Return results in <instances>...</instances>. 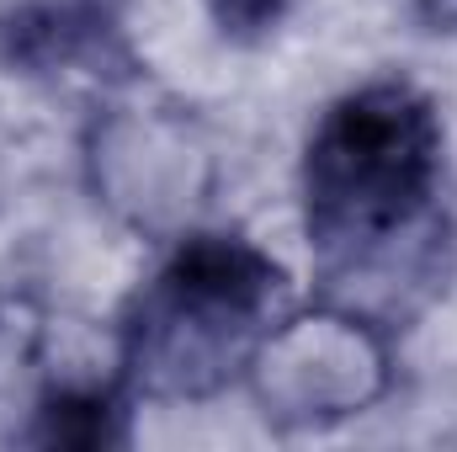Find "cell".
<instances>
[{
	"mask_svg": "<svg viewBox=\"0 0 457 452\" xmlns=\"http://www.w3.org/2000/svg\"><path fill=\"white\" fill-rule=\"evenodd\" d=\"M102 43V21L86 5H16L0 16V59L16 70H59Z\"/></svg>",
	"mask_w": 457,
	"mask_h": 452,
	"instance_id": "4",
	"label": "cell"
},
{
	"mask_svg": "<svg viewBox=\"0 0 457 452\" xmlns=\"http://www.w3.org/2000/svg\"><path fill=\"white\" fill-rule=\"evenodd\" d=\"M245 378L271 426L345 421L388 394V331L351 309L320 304L314 314H287L255 351Z\"/></svg>",
	"mask_w": 457,
	"mask_h": 452,
	"instance_id": "3",
	"label": "cell"
},
{
	"mask_svg": "<svg viewBox=\"0 0 457 452\" xmlns=\"http://www.w3.org/2000/svg\"><path fill=\"white\" fill-rule=\"evenodd\" d=\"M293 314L287 272L245 234H192L133 293L117 383L133 399L197 405L250 372Z\"/></svg>",
	"mask_w": 457,
	"mask_h": 452,
	"instance_id": "2",
	"label": "cell"
},
{
	"mask_svg": "<svg viewBox=\"0 0 457 452\" xmlns=\"http://www.w3.org/2000/svg\"><path fill=\"white\" fill-rule=\"evenodd\" d=\"M122 399L112 389H91V383H64L48 389L43 405L32 410V431L27 442H48V448H112L122 442Z\"/></svg>",
	"mask_w": 457,
	"mask_h": 452,
	"instance_id": "5",
	"label": "cell"
},
{
	"mask_svg": "<svg viewBox=\"0 0 457 452\" xmlns=\"http://www.w3.org/2000/svg\"><path fill=\"white\" fill-rule=\"evenodd\" d=\"M442 117L410 80L336 96L303 144V234L325 304L399 325L447 266Z\"/></svg>",
	"mask_w": 457,
	"mask_h": 452,
	"instance_id": "1",
	"label": "cell"
},
{
	"mask_svg": "<svg viewBox=\"0 0 457 452\" xmlns=\"http://www.w3.org/2000/svg\"><path fill=\"white\" fill-rule=\"evenodd\" d=\"M208 11H213V21L224 27L228 38H255V32L282 21L287 0H208Z\"/></svg>",
	"mask_w": 457,
	"mask_h": 452,
	"instance_id": "6",
	"label": "cell"
}]
</instances>
